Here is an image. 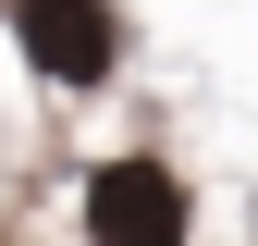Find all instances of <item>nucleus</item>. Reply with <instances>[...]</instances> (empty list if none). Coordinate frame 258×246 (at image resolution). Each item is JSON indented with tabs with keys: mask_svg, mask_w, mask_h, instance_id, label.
I'll return each mask as SVG.
<instances>
[{
	"mask_svg": "<svg viewBox=\"0 0 258 246\" xmlns=\"http://www.w3.org/2000/svg\"><path fill=\"white\" fill-rule=\"evenodd\" d=\"M184 222H197V209H184L172 160H136V148H123V160L86 172V246H184Z\"/></svg>",
	"mask_w": 258,
	"mask_h": 246,
	"instance_id": "f257e3e1",
	"label": "nucleus"
},
{
	"mask_svg": "<svg viewBox=\"0 0 258 246\" xmlns=\"http://www.w3.org/2000/svg\"><path fill=\"white\" fill-rule=\"evenodd\" d=\"M13 49L37 61L49 86H99L123 61V13L111 0H13Z\"/></svg>",
	"mask_w": 258,
	"mask_h": 246,
	"instance_id": "f03ea898",
	"label": "nucleus"
}]
</instances>
